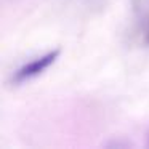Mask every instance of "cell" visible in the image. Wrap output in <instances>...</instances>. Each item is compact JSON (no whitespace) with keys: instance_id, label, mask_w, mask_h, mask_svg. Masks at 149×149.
<instances>
[{"instance_id":"obj_1","label":"cell","mask_w":149,"mask_h":149,"mask_svg":"<svg viewBox=\"0 0 149 149\" xmlns=\"http://www.w3.org/2000/svg\"><path fill=\"white\" fill-rule=\"evenodd\" d=\"M58 56H59V50H52V52H47L43 55L37 56V58L31 59L29 63H24L19 69L15 71L13 77H11V82L15 85H23V84H27V82L34 80L40 74H43L56 61Z\"/></svg>"}]
</instances>
